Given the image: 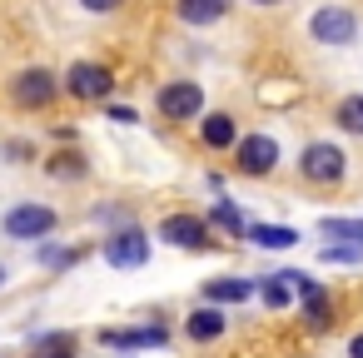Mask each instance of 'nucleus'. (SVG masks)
Listing matches in <instances>:
<instances>
[{
    "label": "nucleus",
    "instance_id": "nucleus-6",
    "mask_svg": "<svg viewBox=\"0 0 363 358\" xmlns=\"http://www.w3.org/2000/svg\"><path fill=\"white\" fill-rule=\"evenodd\" d=\"M55 95H60V85H55L50 70H26L16 80V105H26V110H45Z\"/></svg>",
    "mask_w": 363,
    "mask_h": 358
},
{
    "label": "nucleus",
    "instance_id": "nucleus-13",
    "mask_svg": "<svg viewBox=\"0 0 363 358\" xmlns=\"http://www.w3.org/2000/svg\"><path fill=\"white\" fill-rule=\"evenodd\" d=\"M249 239L259 249H294L298 244V229H289V224H249Z\"/></svg>",
    "mask_w": 363,
    "mask_h": 358
},
{
    "label": "nucleus",
    "instance_id": "nucleus-24",
    "mask_svg": "<svg viewBox=\"0 0 363 358\" xmlns=\"http://www.w3.org/2000/svg\"><path fill=\"white\" fill-rule=\"evenodd\" d=\"M50 169H55V174H80V169H85V164H80V160H75V155H60V160H55V164H50Z\"/></svg>",
    "mask_w": 363,
    "mask_h": 358
},
{
    "label": "nucleus",
    "instance_id": "nucleus-23",
    "mask_svg": "<svg viewBox=\"0 0 363 358\" xmlns=\"http://www.w3.org/2000/svg\"><path fill=\"white\" fill-rule=\"evenodd\" d=\"M363 259V249H353V244H328L323 249V264H358Z\"/></svg>",
    "mask_w": 363,
    "mask_h": 358
},
{
    "label": "nucleus",
    "instance_id": "nucleus-12",
    "mask_svg": "<svg viewBox=\"0 0 363 358\" xmlns=\"http://www.w3.org/2000/svg\"><path fill=\"white\" fill-rule=\"evenodd\" d=\"M199 140H204L209 150H229V145H239V130H234V120H229V115H204Z\"/></svg>",
    "mask_w": 363,
    "mask_h": 358
},
{
    "label": "nucleus",
    "instance_id": "nucleus-10",
    "mask_svg": "<svg viewBox=\"0 0 363 358\" xmlns=\"http://www.w3.org/2000/svg\"><path fill=\"white\" fill-rule=\"evenodd\" d=\"M100 338H105L110 348H150V343L160 348V343H164L169 333H164L160 323H150V328H105Z\"/></svg>",
    "mask_w": 363,
    "mask_h": 358
},
{
    "label": "nucleus",
    "instance_id": "nucleus-27",
    "mask_svg": "<svg viewBox=\"0 0 363 358\" xmlns=\"http://www.w3.org/2000/svg\"><path fill=\"white\" fill-rule=\"evenodd\" d=\"M348 358H363V333H358V338L348 343Z\"/></svg>",
    "mask_w": 363,
    "mask_h": 358
},
{
    "label": "nucleus",
    "instance_id": "nucleus-9",
    "mask_svg": "<svg viewBox=\"0 0 363 358\" xmlns=\"http://www.w3.org/2000/svg\"><path fill=\"white\" fill-rule=\"evenodd\" d=\"M274 164H279V145H274L269 135L239 140V169H244V174H269Z\"/></svg>",
    "mask_w": 363,
    "mask_h": 358
},
{
    "label": "nucleus",
    "instance_id": "nucleus-5",
    "mask_svg": "<svg viewBox=\"0 0 363 358\" xmlns=\"http://www.w3.org/2000/svg\"><path fill=\"white\" fill-rule=\"evenodd\" d=\"M308 30H313V40H323V45H348V40L358 35V21H353V11H343V6H323Z\"/></svg>",
    "mask_w": 363,
    "mask_h": 358
},
{
    "label": "nucleus",
    "instance_id": "nucleus-17",
    "mask_svg": "<svg viewBox=\"0 0 363 358\" xmlns=\"http://www.w3.org/2000/svg\"><path fill=\"white\" fill-rule=\"evenodd\" d=\"M328 239H348L353 249H363V219H323L318 224Z\"/></svg>",
    "mask_w": 363,
    "mask_h": 358
},
{
    "label": "nucleus",
    "instance_id": "nucleus-4",
    "mask_svg": "<svg viewBox=\"0 0 363 358\" xmlns=\"http://www.w3.org/2000/svg\"><path fill=\"white\" fill-rule=\"evenodd\" d=\"M50 229H55V209H45V204H16L6 214V234L11 239H45Z\"/></svg>",
    "mask_w": 363,
    "mask_h": 358
},
{
    "label": "nucleus",
    "instance_id": "nucleus-19",
    "mask_svg": "<svg viewBox=\"0 0 363 358\" xmlns=\"http://www.w3.org/2000/svg\"><path fill=\"white\" fill-rule=\"evenodd\" d=\"M259 293H264L269 308H289V279H284V274H269V279L259 284Z\"/></svg>",
    "mask_w": 363,
    "mask_h": 358
},
{
    "label": "nucleus",
    "instance_id": "nucleus-22",
    "mask_svg": "<svg viewBox=\"0 0 363 358\" xmlns=\"http://www.w3.org/2000/svg\"><path fill=\"white\" fill-rule=\"evenodd\" d=\"M75 259H80L75 249H55V244H45V249H40V264H50V269H70Z\"/></svg>",
    "mask_w": 363,
    "mask_h": 358
},
{
    "label": "nucleus",
    "instance_id": "nucleus-16",
    "mask_svg": "<svg viewBox=\"0 0 363 358\" xmlns=\"http://www.w3.org/2000/svg\"><path fill=\"white\" fill-rule=\"evenodd\" d=\"M303 318H308V328H328V323H333V308H328L323 284H318L313 293H303Z\"/></svg>",
    "mask_w": 363,
    "mask_h": 358
},
{
    "label": "nucleus",
    "instance_id": "nucleus-7",
    "mask_svg": "<svg viewBox=\"0 0 363 358\" xmlns=\"http://www.w3.org/2000/svg\"><path fill=\"white\" fill-rule=\"evenodd\" d=\"M105 259H110L115 269H140V264L150 259V239H145L140 229H125V234L105 239Z\"/></svg>",
    "mask_w": 363,
    "mask_h": 358
},
{
    "label": "nucleus",
    "instance_id": "nucleus-3",
    "mask_svg": "<svg viewBox=\"0 0 363 358\" xmlns=\"http://www.w3.org/2000/svg\"><path fill=\"white\" fill-rule=\"evenodd\" d=\"M199 110H204V90L194 80H169L160 90V115L164 120H194Z\"/></svg>",
    "mask_w": 363,
    "mask_h": 358
},
{
    "label": "nucleus",
    "instance_id": "nucleus-21",
    "mask_svg": "<svg viewBox=\"0 0 363 358\" xmlns=\"http://www.w3.org/2000/svg\"><path fill=\"white\" fill-rule=\"evenodd\" d=\"M219 229H229V234H249V224H244V214L234 209V204H214V214H209Z\"/></svg>",
    "mask_w": 363,
    "mask_h": 358
},
{
    "label": "nucleus",
    "instance_id": "nucleus-14",
    "mask_svg": "<svg viewBox=\"0 0 363 358\" xmlns=\"http://www.w3.org/2000/svg\"><path fill=\"white\" fill-rule=\"evenodd\" d=\"M204 293H209V303H244L254 293V284L249 279H214V284H204Z\"/></svg>",
    "mask_w": 363,
    "mask_h": 358
},
{
    "label": "nucleus",
    "instance_id": "nucleus-11",
    "mask_svg": "<svg viewBox=\"0 0 363 358\" xmlns=\"http://www.w3.org/2000/svg\"><path fill=\"white\" fill-rule=\"evenodd\" d=\"M174 11H179L184 26H214V21L229 11V0H179Z\"/></svg>",
    "mask_w": 363,
    "mask_h": 358
},
{
    "label": "nucleus",
    "instance_id": "nucleus-26",
    "mask_svg": "<svg viewBox=\"0 0 363 358\" xmlns=\"http://www.w3.org/2000/svg\"><path fill=\"white\" fill-rule=\"evenodd\" d=\"M110 120H120V125H135V110H125V105H115V110H110Z\"/></svg>",
    "mask_w": 363,
    "mask_h": 358
},
{
    "label": "nucleus",
    "instance_id": "nucleus-1",
    "mask_svg": "<svg viewBox=\"0 0 363 358\" xmlns=\"http://www.w3.org/2000/svg\"><path fill=\"white\" fill-rule=\"evenodd\" d=\"M298 169H303V179H313V184H338V179H343V150L328 145V140H318V145L303 150Z\"/></svg>",
    "mask_w": 363,
    "mask_h": 358
},
{
    "label": "nucleus",
    "instance_id": "nucleus-15",
    "mask_svg": "<svg viewBox=\"0 0 363 358\" xmlns=\"http://www.w3.org/2000/svg\"><path fill=\"white\" fill-rule=\"evenodd\" d=\"M219 333H224V313H219V308H194V313H189V338L209 343V338H219Z\"/></svg>",
    "mask_w": 363,
    "mask_h": 358
},
{
    "label": "nucleus",
    "instance_id": "nucleus-8",
    "mask_svg": "<svg viewBox=\"0 0 363 358\" xmlns=\"http://www.w3.org/2000/svg\"><path fill=\"white\" fill-rule=\"evenodd\" d=\"M160 239H169L174 249H204V244H209V229H204V219H194V214H169V219L160 224Z\"/></svg>",
    "mask_w": 363,
    "mask_h": 358
},
{
    "label": "nucleus",
    "instance_id": "nucleus-20",
    "mask_svg": "<svg viewBox=\"0 0 363 358\" xmlns=\"http://www.w3.org/2000/svg\"><path fill=\"white\" fill-rule=\"evenodd\" d=\"M338 125H343L348 135H363V95H348V100L338 105Z\"/></svg>",
    "mask_w": 363,
    "mask_h": 358
},
{
    "label": "nucleus",
    "instance_id": "nucleus-29",
    "mask_svg": "<svg viewBox=\"0 0 363 358\" xmlns=\"http://www.w3.org/2000/svg\"><path fill=\"white\" fill-rule=\"evenodd\" d=\"M254 6H279V0H254Z\"/></svg>",
    "mask_w": 363,
    "mask_h": 358
},
{
    "label": "nucleus",
    "instance_id": "nucleus-2",
    "mask_svg": "<svg viewBox=\"0 0 363 358\" xmlns=\"http://www.w3.org/2000/svg\"><path fill=\"white\" fill-rule=\"evenodd\" d=\"M65 90H70V95H80V100H110L115 75H110L105 65H95V60H80V65H70Z\"/></svg>",
    "mask_w": 363,
    "mask_h": 358
},
{
    "label": "nucleus",
    "instance_id": "nucleus-25",
    "mask_svg": "<svg viewBox=\"0 0 363 358\" xmlns=\"http://www.w3.org/2000/svg\"><path fill=\"white\" fill-rule=\"evenodd\" d=\"M80 6H85V11H95V16H105V11H120L125 0H80Z\"/></svg>",
    "mask_w": 363,
    "mask_h": 358
},
{
    "label": "nucleus",
    "instance_id": "nucleus-18",
    "mask_svg": "<svg viewBox=\"0 0 363 358\" xmlns=\"http://www.w3.org/2000/svg\"><path fill=\"white\" fill-rule=\"evenodd\" d=\"M35 348H40V358H75V338L70 333H40Z\"/></svg>",
    "mask_w": 363,
    "mask_h": 358
},
{
    "label": "nucleus",
    "instance_id": "nucleus-28",
    "mask_svg": "<svg viewBox=\"0 0 363 358\" xmlns=\"http://www.w3.org/2000/svg\"><path fill=\"white\" fill-rule=\"evenodd\" d=\"M0 289H6V264H0Z\"/></svg>",
    "mask_w": 363,
    "mask_h": 358
}]
</instances>
